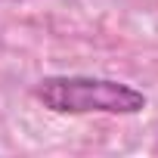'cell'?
Instances as JSON below:
<instances>
[{
    "label": "cell",
    "instance_id": "2",
    "mask_svg": "<svg viewBox=\"0 0 158 158\" xmlns=\"http://www.w3.org/2000/svg\"><path fill=\"white\" fill-rule=\"evenodd\" d=\"M152 155H158V143H155V146H152Z\"/></svg>",
    "mask_w": 158,
    "mask_h": 158
},
{
    "label": "cell",
    "instance_id": "1",
    "mask_svg": "<svg viewBox=\"0 0 158 158\" xmlns=\"http://www.w3.org/2000/svg\"><path fill=\"white\" fill-rule=\"evenodd\" d=\"M34 99L53 115H112L127 118L139 115L149 106V96L115 77L99 74H47L34 84Z\"/></svg>",
    "mask_w": 158,
    "mask_h": 158
}]
</instances>
